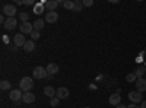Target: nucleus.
Instances as JSON below:
<instances>
[{
    "label": "nucleus",
    "mask_w": 146,
    "mask_h": 108,
    "mask_svg": "<svg viewBox=\"0 0 146 108\" xmlns=\"http://www.w3.org/2000/svg\"><path fill=\"white\" fill-rule=\"evenodd\" d=\"M32 76H34L35 79H47L48 72H47V69H44V67H41V66H36V67L32 70Z\"/></svg>",
    "instance_id": "obj_2"
},
{
    "label": "nucleus",
    "mask_w": 146,
    "mask_h": 108,
    "mask_svg": "<svg viewBox=\"0 0 146 108\" xmlns=\"http://www.w3.org/2000/svg\"><path fill=\"white\" fill-rule=\"evenodd\" d=\"M56 97H57L58 99H66V98L69 97V89H67V88H64V86L58 88V89H57V92H56Z\"/></svg>",
    "instance_id": "obj_10"
},
{
    "label": "nucleus",
    "mask_w": 146,
    "mask_h": 108,
    "mask_svg": "<svg viewBox=\"0 0 146 108\" xmlns=\"http://www.w3.org/2000/svg\"><path fill=\"white\" fill-rule=\"evenodd\" d=\"M23 5H27V6H31V5H34V2H32V0H25V2H23Z\"/></svg>",
    "instance_id": "obj_30"
},
{
    "label": "nucleus",
    "mask_w": 146,
    "mask_h": 108,
    "mask_svg": "<svg viewBox=\"0 0 146 108\" xmlns=\"http://www.w3.org/2000/svg\"><path fill=\"white\" fill-rule=\"evenodd\" d=\"M32 31H34V23L31 22L21 23V34H32Z\"/></svg>",
    "instance_id": "obj_7"
},
{
    "label": "nucleus",
    "mask_w": 146,
    "mask_h": 108,
    "mask_svg": "<svg viewBox=\"0 0 146 108\" xmlns=\"http://www.w3.org/2000/svg\"><path fill=\"white\" fill-rule=\"evenodd\" d=\"M127 108H140V105H137V104H130V105H127Z\"/></svg>",
    "instance_id": "obj_29"
},
{
    "label": "nucleus",
    "mask_w": 146,
    "mask_h": 108,
    "mask_svg": "<svg viewBox=\"0 0 146 108\" xmlns=\"http://www.w3.org/2000/svg\"><path fill=\"white\" fill-rule=\"evenodd\" d=\"M45 69H47V72H48V75H53V76H54V75L58 73V66H57L56 63H50Z\"/></svg>",
    "instance_id": "obj_15"
},
{
    "label": "nucleus",
    "mask_w": 146,
    "mask_h": 108,
    "mask_svg": "<svg viewBox=\"0 0 146 108\" xmlns=\"http://www.w3.org/2000/svg\"><path fill=\"white\" fill-rule=\"evenodd\" d=\"M83 7V2H80V0H75V9H73V12H80Z\"/></svg>",
    "instance_id": "obj_23"
},
{
    "label": "nucleus",
    "mask_w": 146,
    "mask_h": 108,
    "mask_svg": "<svg viewBox=\"0 0 146 108\" xmlns=\"http://www.w3.org/2000/svg\"><path fill=\"white\" fill-rule=\"evenodd\" d=\"M44 28V21L42 19H36L35 22H34V29L35 31H40V29H42Z\"/></svg>",
    "instance_id": "obj_18"
},
{
    "label": "nucleus",
    "mask_w": 146,
    "mask_h": 108,
    "mask_svg": "<svg viewBox=\"0 0 146 108\" xmlns=\"http://www.w3.org/2000/svg\"><path fill=\"white\" fill-rule=\"evenodd\" d=\"M115 108H127V107H126V105H117Z\"/></svg>",
    "instance_id": "obj_33"
},
{
    "label": "nucleus",
    "mask_w": 146,
    "mask_h": 108,
    "mask_svg": "<svg viewBox=\"0 0 146 108\" xmlns=\"http://www.w3.org/2000/svg\"><path fill=\"white\" fill-rule=\"evenodd\" d=\"M56 92H57V91H54L53 86H45V88H44V95H45V97H48L50 99L56 97Z\"/></svg>",
    "instance_id": "obj_16"
},
{
    "label": "nucleus",
    "mask_w": 146,
    "mask_h": 108,
    "mask_svg": "<svg viewBox=\"0 0 146 108\" xmlns=\"http://www.w3.org/2000/svg\"><path fill=\"white\" fill-rule=\"evenodd\" d=\"M23 93H21V89H12L9 92V99L13 101V102H18L19 99H22Z\"/></svg>",
    "instance_id": "obj_5"
},
{
    "label": "nucleus",
    "mask_w": 146,
    "mask_h": 108,
    "mask_svg": "<svg viewBox=\"0 0 146 108\" xmlns=\"http://www.w3.org/2000/svg\"><path fill=\"white\" fill-rule=\"evenodd\" d=\"M13 42H15V45L16 47H23L25 45V42H27V40H25V35L23 34H16L15 37H13Z\"/></svg>",
    "instance_id": "obj_8"
},
{
    "label": "nucleus",
    "mask_w": 146,
    "mask_h": 108,
    "mask_svg": "<svg viewBox=\"0 0 146 108\" xmlns=\"http://www.w3.org/2000/svg\"><path fill=\"white\" fill-rule=\"evenodd\" d=\"M85 108H91V107H85Z\"/></svg>",
    "instance_id": "obj_34"
},
{
    "label": "nucleus",
    "mask_w": 146,
    "mask_h": 108,
    "mask_svg": "<svg viewBox=\"0 0 146 108\" xmlns=\"http://www.w3.org/2000/svg\"><path fill=\"white\" fill-rule=\"evenodd\" d=\"M58 6V0H48V2H44V7L48 9L50 12H54Z\"/></svg>",
    "instance_id": "obj_13"
},
{
    "label": "nucleus",
    "mask_w": 146,
    "mask_h": 108,
    "mask_svg": "<svg viewBox=\"0 0 146 108\" xmlns=\"http://www.w3.org/2000/svg\"><path fill=\"white\" fill-rule=\"evenodd\" d=\"M40 37H41V35H40V31H32V34H31V38H32V41L34 40H40Z\"/></svg>",
    "instance_id": "obj_26"
},
{
    "label": "nucleus",
    "mask_w": 146,
    "mask_h": 108,
    "mask_svg": "<svg viewBox=\"0 0 146 108\" xmlns=\"http://www.w3.org/2000/svg\"><path fill=\"white\" fill-rule=\"evenodd\" d=\"M129 99L131 101V104H140L143 101V95L139 91H131L129 92Z\"/></svg>",
    "instance_id": "obj_3"
},
{
    "label": "nucleus",
    "mask_w": 146,
    "mask_h": 108,
    "mask_svg": "<svg viewBox=\"0 0 146 108\" xmlns=\"http://www.w3.org/2000/svg\"><path fill=\"white\" fill-rule=\"evenodd\" d=\"M15 3H16L18 6H19V5H23V0H16V2H15Z\"/></svg>",
    "instance_id": "obj_32"
},
{
    "label": "nucleus",
    "mask_w": 146,
    "mask_h": 108,
    "mask_svg": "<svg viewBox=\"0 0 146 108\" xmlns=\"http://www.w3.org/2000/svg\"><path fill=\"white\" fill-rule=\"evenodd\" d=\"M120 101H121V97H120V93L117 92V93H111L110 95V98H108V102H110V105H120Z\"/></svg>",
    "instance_id": "obj_11"
},
{
    "label": "nucleus",
    "mask_w": 146,
    "mask_h": 108,
    "mask_svg": "<svg viewBox=\"0 0 146 108\" xmlns=\"http://www.w3.org/2000/svg\"><path fill=\"white\" fill-rule=\"evenodd\" d=\"M145 72H146V70H145V67H143V66H139V67L135 70V75H136V76H137V79H139V78H143Z\"/></svg>",
    "instance_id": "obj_21"
},
{
    "label": "nucleus",
    "mask_w": 146,
    "mask_h": 108,
    "mask_svg": "<svg viewBox=\"0 0 146 108\" xmlns=\"http://www.w3.org/2000/svg\"><path fill=\"white\" fill-rule=\"evenodd\" d=\"M140 108H146V101H142L140 102Z\"/></svg>",
    "instance_id": "obj_31"
},
{
    "label": "nucleus",
    "mask_w": 146,
    "mask_h": 108,
    "mask_svg": "<svg viewBox=\"0 0 146 108\" xmlns=\"http://www.w3.org/2000/svg\"><path fill=\"white\" fill-rule=\"evenodd\" d=\"M135 85H136V91H139V92H145V91H146V79L139 78V79L135 82Z\"/></svg>",
    "instance_id": "obj_12"
},
{
    "label": "nucleus",
    "mask_w": 146,
    "mask_h": 108,
    "mask_svg": "<svg viewBox=\"0 0 146 108\" xmlns=\"http://www.w3.org/2000/svg\"><path fill=\"white\" fill-rule=\"evenodd\" d=\"M16 6L15 5H5L3 6V13L7 16V18H15L16 15Z\"/></svg>",
    "instance_id": "obj_4"
},
{
    "label": "nucleus",
    "mask_w": 146,
    "mask_h": 108,
    "mask_svg": "<svg viewBox=\"0 0 146 108\" xmlns=\"http://www.w3.org/2000/svg\"><path fill=\"white\" fill-rule=\"evenodd\" d=\"M19 19L22 21V23H23V22H28L29 13H27V12H21V13H19Z\"/></svg>",
    "instance_id": "obj_25"
},
{
    "label": "nucleus",
    "mask_w": 146,
    "mask_h": 108,
    "mask_svg": "<svg viewBox=\"0 0 146 108\" xmlns=\"http://www.w3.org/2000/svg\"><path fill=\"white\" fill-rule=\"evenodd\" d=\"M58 19V13L54 10V12H47V15H45V22L47 23H56Z\"/></svg>",
    "instance_id": "obj_9"
},
{
    "label": "nucleus",
    "mask_w": 146,
    "mask_h": 108,
    "mask_svg": "<svg viewBox=\"0 0 146 108\" xmlns=\"http://www.w3.org/2000/svg\"><path fill=\"white\" fill-rule=\"evenodd\" d=\"M126 80H127V82H131V83H135V82L137 80V76L135 75V72H133V73H129V75L126 76Z\"/></svg>",
    "instance_id": "obj_24"
},
{
    "label": "nucleus",
    "mask_w": 146,
    "mask_h": 108,
    "mask_svg": "<svg viewBox=\"0 0 146 108\" xmlns=\"http://www.w3.org/2000/svg\"><path fill=\"white\" fill-rule=\"evenodd\" d=\"M23 50L28 51V53L34 51V50H35V44H34V41H32V40H31V41H27L25 45H23Z\"/></svg>",
    "instance_id": "obj_17"
},
{
    "label": "nucleus",
    "mask_w": 146,
    "mask_h": 108,
    "mask_svg": "<svg viewBox=\"0 0 146 108\" xmlns=\"http://www.w3.org/2000/svg\"><path fill=\"white\" fill-rule=\"evenodd\" d=\"M0 89H2V91L10 89V82L9 80H2V82H0Z\"/></svg>",
    "instance_id": "obj_22"
},
{
    "label": "nucleus",
    "mask_w": 146,
    "mask_h": 108,
    "mask_svg": "<svg viewBox=\"0 0 146 108\" xmlns=\"http://www.w3.org/2000/svg\"><path fill=\"white\" fill-rule=\"evenodd\" d=\"M58 102H60V99H58L57 97H54V98H51V99H50V105H51V107H57V105H58Z\"/></svg>",
    "instance_id": "obj_27"
},
{
    "label": "nucleus",
    "mask_w": 146,
    "mask_h": 108,
    "mask_svg": "<svg viewBox=\"0 0 146 108\" xmlns=\"http://www.w3.org/2000/svg\"><path fill=\"white\" fill-rule=\"evenodd\" d=\"M94 5V0H85L83 2V6H88V7H91Z\"/></svg>",
    "instance_id": "obj_28"
},
{
    "label": "nucleus",
    "mask_w": 146,
    "mask_h": 108,
    "mask_svg": "<svg viewBox=\"0 0 146 108\" xmlns=\"http://www.w3.org/2000/svg\"><path fill=\"white\" fill-rule=\"evenodd\" d=\"M44 12V3H40V5H34V13L35 15H40Z\"/></svg>",
    "instance_id": "obj_19"
},
{
    "label": "nucleus",
    "mask_w": 146,
    "mask_h": 108,
    "mask_svg": "<svg viewBox=\"0 0 146 108\" xmlns=\"http://www.w3.org/2000/svg\"><path fill=\"white\" fill-rule=\"evenodd\" d=\"M3 27H5L6 29H9V31L15 29V28L18 27V19H16V18H7Z\"/></svg>",
    "instance_id": "obj_6"
},
{
    "label": "nucleus",
    "mask_w": 146,
    "mask_h": 108,
    "mask_svg": "<svg viewBox=\"0 0 146 108\" xmlns=\"http://www.w3.org/2000/svg\"><path fill=\"white\" fill-rule=\"evenodd\" d=\"M63 6H64V9H67V10H73V9H75V2H72V0H64Z\"/></svg>",
    "instance_id": "obj_20"
},
{
    "label": "nucleus",
    "mask_w": 146,
    "mask_h": 108,
    "mask_svg": "<svg viewBox=\"0 0 146 108\" xmlns=\"http://www.w3.org/2000/svg\"><path fill=\"white\" fill-rule=\"evenodd\" d=\"M34 88V82H32V78H22L21 82H19V89L22 92H31V89Z\"/></svg>",
    "instance_id": "obj_1"
},
{
    "label": "nucleus",
    "mask_w": 146,
    "mask_h": 108,
    "mask_svg": "<svg viewBox=\"0 0 146 108\" xmlns=\"http://www.w3.org/2000/svg\"><path fill=\"white\" fill-rule=\"evenodd\" d=\"M22 101L27 102V104H31L35 101V95L32 92H23V97H22Z\"/></svg>",
    "instance_id": "obj_14"
}]
</instances>
